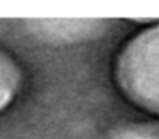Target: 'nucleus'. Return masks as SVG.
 I'll return each mask as SVG.
<instances>
[{"mask_svg":"<svg viewBox=\"0 0 159 139\" xmlns=\"http://www.w3.org/2000/svg\"><path fill=\"white\" fill-rule=\"evenodd\" d=\"M119 81L136 104L159 113V25L127 45L119 59Z\"/></svg>","mask_w":159,"mask_h":139,"instance_id":"f257e3e1","label":"nucleus"},{"mask_svg":"<svg viewBox=\"0 0 159 139\" xmlns=\"http://www.w3.org/2000/svg\"><path fill=\"white\" fill-rule=\"evenodd\" d=\"M33 26L40 33V36L50 40H79L99 33L105 26V22L82 19H47L34 22Z\"/></svg>","mask_w":159,"mask_h":139,"instance_id":"f03ea898","label":"nucleus"},{"mask_svg":"<svg viewBox=\"0 0 159 139\" xmlns=\"http://www.w3.org/2000/svg\"><path fill=\"white\" fill-rule=\"evenodd\" d=\"M19 70L14 62L3 53H0V110H3L14 97L19 87Z\"/></svg>","mask_w":159,"mask_h":139,"instance_id":"7ed1b4c3","label":"nucleus"},{"mask_svg":"<svg viewBox=\"0 0 159 139\" xmlns=\"http://www.w3.org/2000/svg\"><path fill=\"white\" fill-rule=\"evenodd\" d=\"M113 139H159V132L145 127H127L117 130Z\"/></svg>","mask_w":159,"mask_h":139,"instance_id":"20e7f679","label":"nucleus"}]
</instances>
